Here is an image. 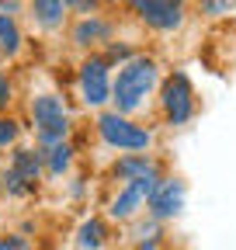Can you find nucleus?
Returning a JSON list of instances; mask_svg holds the SVG:
<instances>
[{"instance_id": "nucleus-8", "label": "nucleus", "mask_w": 236, "mask_h": 250, "mask_svg": "<svg viewBox=\"0 0 236 250\" xmlns=\"http://www.w3.org/2000/svg\"><path fill=\"white\" fill-rule=\"evenodd\" d=\"M157 181H160V177H146V181L122 184V191H118V195L111 198V205H108V215L118 219V223H129V219L146 205V198H150V191H153Z\"/></svg>"}, {"instance_id": "nucleus-16", "label": "nucleus", "mask_w": 236, "mask_h": 250, "mask_svg": "<svg viewBox=\"0 0 236 250\" xmlns=\"http://www.w3.org/2000/svg\"><path fill=\"white\" fill-rule=\"evenodd\" d=\"M21 136V125L11 118V115H0V153H4L7 146H14Z\"/></svg>"}, {"instance_id": "nucleus-6", "label": "nucleus", "mask_w": 236, "mask_h": 250, "mask_svg": "<svg viewBox=\"0 0 236 250\" xmlns=\"http://www.w3.org/2000/svg\"><path fill=\"white\" fill-rule=\"evenodd\" d=\"M129 11L153 31H177L188 18V7L181 0H132Z\"/></svg>"}, {"instance_id": "nucleus-17", "label": "nucleus", "mask_w": 236, "mask_h": 250, "mask_svg": "<svg viewBox=\"0 0 236 250\" xmlns=\"http://www.w3.org/2000/svg\"><path fill=\"white\" fill-rule=\"evenodd\" d=\"M11 104H14V80L0 70V115H7Z\"/></svg>"}, {"instance_id": "nucleus-15", "label": "nucleus", "mask_w": 236, "mask_h": 250, "mask_svg": "<svg viewBox=\"0 0 236 250\" xmlns=\"http://www.w3.org/2000/svg\"><path fill=\"white\" fill-rule=\"evenodd\" d=\"M42 160H45V174L59 177V174H66L70 164H73V146L70 143H56V146L42 149Z\"/></svg>"}, {"instance_id": "nucleus-9", "label": "nucleus", "mask_w": 236, "mask_h": 250, "mask_svg": "<svg viewBox=\"0 0 236 250\" xmlns=\"http://www.w3.org/2000/svg\"><path fill=\"white\" fill-rule=\"evenodd\" d=\"M115 35V21L104 18V14H91V18H80L73 28H70V42L83 52H91L94 45H108Z\"/></svg>"}, {"instance_id": "nucleus-12", "label": "nucleus", "mask_w": 236, "mask_h": 250, "mask_svg": "<svg viewBox=\"0 0 236 250\" xmlns=\"http://www.w3.org/2000/svg\"><path fill=\"white\" fill-rule=\"evenodd\" d=\"M14 11H21L18 0L0 4V56H7V59H14L21 52V28L14 21Z\"/></svg>"}, {"instance_id": "nucleus-19", "label": "nucleus", "mask_w": 236, "mask_h": 250, "mask_svg": "<svg viewBox=\"0 0 236 250\" xmlns=\"http://www.w3.org/2000/svg\"><path fill=\"white\" fill-rule=\"evenodd\" d=\"M0 250H32V243H28V236H21V233H4L0 236Z\"/></svg>"}, {"instance_id": "nucleus-10", "label": "nucleus", "mask_w": 236, "mask_h": 250, "mask_svg": "<svg viewBox=\"0 0 236 250\" xmlns=\"http://www.w3.org/2000/svg\"><path fill=\"white\" fill-rule=\"evenodd\" d=\"M7 170H11L14 177H21L24 184H35V188H39V177L45 174L42 149H39V146H18V149L11 153V164H7Z\"/></svg>"}, {"instance_id": "nucleus-20", "label": "nucleus", "mask_w": 236, "mask_h": 250, "mask_svg": "<svg viewBox=\"0 0 236 250\" xmlns=\"http://www.w3.org/2000/svg\"><path fill=\"white\" fill-rule=\"evenodd\" d=\"M136 250H167V247H163V240H160V236H150V240H139V247H136Z\"/></svg>"}, {"instance_id": "nucleus-4", "label": "nucleus", "mask_w": 236, "mask_h": 250, "mask_svg": "<svg viewBox=\"0 0 236 250\" xmlns=\"http://www.w3.org/2000/svg\"><path fill=\"white\" fill-rule=\"evenodd\" d=\"M160 108H163V118L170 125H184L195 115V87H191L184 70H174L160 83Z\"/></svg>"}, {"instance_id": "nucleus-14", "label": "nucleus", "mask_w": 236, "mask_h": 250, "mask_svg": "<svg viewBox=\"0 0 236 250\" xmlns=\"http://www.w3.org/2000/svg\"><path fill=\"white\" fill-rule=\"evenodd\" d=\"M108 240V226H104V219H87V223L77 229V247L80 250H101Z\"/></svg>"}, {"instance_id": "nucleus-18", "label": "nucleus", "mask_w": 236, "mask_h": 250, "mask_svg": "<svg viewBox=\"0 0 236 250\" xmlns=\"http://www.w3.org/2000/svg\"><path fill=\"white\" fill-rule=\"evenodd\" d=\"M198 11H201V14H209V18H219V14H229L233 4H229V0H201Z\"/></svg>"}, {"instance_id": "nucleus-21", "label": "nucleus", "mask_w": 236, "mask_h": 250, "mask_svg": "<svg viewBox=\"0 0 236 250\" xmlns=\"http://www.w3.org/2000/svg\"><path fill=\"white\" fill-rule=\"evenodd\" d=\"M0 195H4V177H0Z\"/></svg>"}, {"instance_id": "nucleus-1", "label": "nucleus", "mask_w": 236, "mask_h": 250, "mask_svg": "<svg viewBox=\"0 0 236 250\" xmlns=\"http://www.w3.org/2000/svg\"><path fill=\"white\" fill-rule=\"evenodd\" d=\"M160 83V66L153 56H132L129 62H122L111 80V111L118 115H132L146 104V98L153 94V87Z\"/></svg>"}, {"instance_id": "nucleus-11", "label": "nucleus", "mask_w": 236, "mask_h": 250, "mask_svg": "<svg viewBox=\"0 0 236 250\" xmlns=\"http://www.w3.org/2000/svg\"><path fill=\"white\" fill-rule=\"evenodd\" d=\"M111 174L118 181L132 184V181H146V177H160V167H157L153 156H146V153H125V156H118V160H115Z\"/></svg>"}, {"instance_id": "nucleus-5", "label": "nucleus", "mask_w": 236, "mask_h": 250, "mask_svg": "<svg viewBox=\"0 0 236 250\" xmlns=\"http://www.w3.org/2000/svg\"><path fill=\"white\" fill-rule=\"evenodd\" d=\"M77 87L87 108H101L104 101H111V66L101 59V52H91L80 70H77Z\"/></svg>"}, {"instance_id": "nucleus-7", "label": "nucleus", "mask_w": 236, "mask_h": 250, "mask_svg": "<svg viewBox=\"0 0 236 250\" xmlns=\"http://www.w3.org/2000/svg\"><path fill=\"white\" fill-rule=\"evenodd\" d=\"M184 205V181L181 177H160L153 184L150 198H146V212H150L157 223L160 219H174Z\"/></svg>"}, {"instance_id": "nucleus-13", "label": "nucleus", "mask_w": 236, "mask_h": 250, "mask_svg": "<svg viewBox=\"0 0 236 250\" xmlns=\"http://www.w3.org/2000/svg\"><path fill=\"white\" fill-rule=\"evenodd\" d=\"M28 14H32V21L45 31H56V28H63L70 7H66V0H32L28 4Z\"/></svg>"}, {"instance_id": "nucleus-3", "label": "nucleus", "mask_w": 236, "mask_h": 250, "mask_svg": "<svg viewBox=\"0 0 236 250\" xmlns=\"http://www.w3.org/2000/svg\"><path fill=\"white\" fill-rule=\"evenodd\" d=\"M94 129L101 136V143H108L111 149H125V153H146L153 143V132L136 125L132 118L118 115V111H98Z\"/></svg>"}, {"instance_id": "nucleus-2", "label": "nucleus", "mask_w": 236, "mask_h": 250, "mask_svg": "<svg viewBox=\"0 0 236 250\" xmlns=\"http://www.w3.org/2000/svg\"><path fill=\"white\" fill-rule=\"evenodd\" d=\"M28 115H32V129H35V143L39 149H49L56 143H66L70 139V129H73V118L63 104L59 94H35L28 101Z\"/></svg>"}]
</instances>
